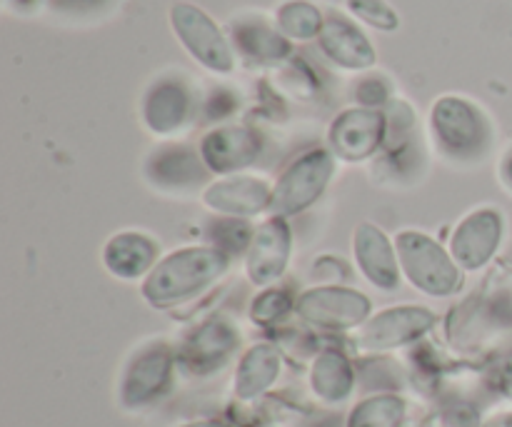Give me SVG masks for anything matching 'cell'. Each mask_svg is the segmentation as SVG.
<instances>
[{
  "instance_id": "7a4b0ae2",
  "label": "cell",
  "mask_w": 512,
  "mask_h": 427,
  "mask_svg": "<svg viewBox=\"0 0 512 427\" xmlns=\"http://www.w3.org/2000/svg\"><path fill=\"white\" fill-rule=\"evenodd\" d=\"M435 148L458 165L480 163L493 148V128L478 105L465 98H440L430 113Z\"/></svg>"
},
{
  "instance_id": "f546056e",
  "label": "cell",
  "mask_w": 512,
  "mask_h": 427,
  "mask_svg": "<svg viewBox=\"0 0 512 427\" xmlns=\"http://www.w3.org/2000/svg\"><path fill=\"white\" fill-rule=\"evenodd\" d=\"M493 427H512V418H505L503 423H495Z\"/></svg>"
},
{
  "instance_id": "484cf974",
  "label": "cell",
  "mask_w": 512,
  "mask_h": 427,
  "mask_svg": "<svg viewBox=\"0 0 512 427\" xmlns=\"http://www.w3.org/2000/svg\"><path fill=\"white\" fill-rule=\"evenodd\" d=\"M290 308H295V300L290 298L288 290L278 288V285H270V288H263L253 298V303H250V318H253V323L265 325L283 318Z\"/></svg>"
},
{
  "instance_id": "5bb4252c",
  "label": "cell",
  "mask_w": 512,
  "mask_h": 427,
  "mask_svg": "<svg viewBox=\"0 0 512 427\" xmlns=\"http://www.w3.org/2000/svg\"><path fill=\"white\" fill-rule=\"evenodd\" d=\"M385 140V118L378 110H345L330 128V148L345 163H360L380 150Z\"/></svg>"
},
{
  "instance_id": "4fadbf2b",
  "label": "cell",
  "mask_w": 512,
  "mask_h": 427,
  "mask_svg": "<svg viewBox=\"0 0 512 427\" xmlns=\"http://www.w3.org/2000/svg\"><path fill=\"white\" fill-rule=\"evenodd\" d=\"M435 325V315L420 305H395V308L380 310L378 315L368 318V323L360 325L358 343L363 348L385 350L398 348V345L413 343L423 338Z\"/></svg>"
},
{
  "instance_id": "7c38bea8",
  "label": "cell",
  "mask_w": 512,
  "mask_h": 427,
  "mask_svg": "<svg viewBox=\"0 0 512 427\" xmlns=\"http://www.w3.org/2000/svg\"><path fill=\"white\" fill-rule=\"evenodd\" d=\"M100 263L115 280H145L160 263V243L143 230H118L105 240Z\"/></svg>"
},
{
  "instance_id": "277c9868",
  "label": "cell",
  "mask_w": 512,
  "mask_h": 427,
  "mask_svg": "<svg viewBox=\"0 0 512 427\" xmlns=\"http://www.w3.org/2000/svg\"><path fill=\"white\" fill-rule=\"evenodd\" d=\"M335 175V155L315 148L298 155L273 183V203L268 215L293 218L313 208L328 190Z\"/></svg>"
},
{
  "instance_id": "30bf717a",
  "label": "cell",
  "mask_w": 512,
  "mask_h": 427,
  "mask_svg": "<svg viewBox=\"0 0 512 427\" xmlns=\"http://www.w3.org/2000/svg\"><path fill=\"white\" fill-rule=\"evenodd\" d=\"M353 260L360 275L380 293H395L403 283L398 248L383 228L370 220H360L353 230Z\"/></svg>"
},
{
  "instance_id": "ac0fdd59",
  "label": "cell",
  "mask_w": 512,
  "mask_h": 427,
  "mask_svg": "<svg viewBox=\"0 0 512 427\" xmlns=\"http://www.w3.org/2000/svg\"><path fill=\"white\" fill-rule=\"evenodd\" d=\"M238 345V330L228 318H210L185 343V360L195 370H213L225 363L230 353Z\"/></svg>"
},
{
  "instance_id": "4dcf8cb0",
  "label": "cell",
  "mask_w": 512,
  "mask_h": 427,
  "mask_svg": "<svg viewBox=\"0 0 512 427\" xmlns=\"http://www.w3.org/2000/svg\"><path fill=\"white\" fill-rule=\"evenodd\" d=\"M190 427H228V425H220V423H203V425H190Z\"/></svg>"
},
{
  "instance_id": "e0dca14e",
  "label": "cell",
  "mask_w": 512,
  "mask_h": 427,
  "mask_svg": "<svg viewBox=\"0 0 512 427\" xmlns=\"http://www.w3.org/2000/svg\"><path fill=\"white\" fill-rule=\"evenodd\" d=\"M190 115V95L178 80H160L145 93L143 120L155 135H170L185 125Z\"/></svg>"
},
{
  "instance_id": "3957f363",
  "label": "cell",
  "mask_w": 512,
  "mask_h": 427,
  "mask_svg": "<svg viewBox=\"0 0 512 427\" xmlns=\"http://www.w3.org/2000/svg\"><path fill=\"white\" fill-rule=\"evenodd\" d=\"M395 248H398L403 278L418 293L430 295V298H448L463 288L465 270L433 235L405 228L395 235Z\"/></svg>"
},
{
  "instance_id": "5b68a950",
  "label": "cell",
  "mask_w": 512,
  "mask_h": 427,
  "mask_svg": "<svg viewBox=\"0 0 512 427\" xmlns=\"http://www.w3.org/2000/svg\"><path fill=\"white\" fill-rule=\"evenodd\" d=\"M295 313L320 330H353L368 323L373 303L350 285H315L295 298Z\"/></svg>"
},
{
  "instance_id": "d4e9b609",
  "label": "cell",
  "mask_w": 512,
  "mask_h": 427,
  "mask_svg": "<svg viewBox=\"0 0 512 427\" xmlns=\"http://www.w3.org/2000/svg\"><path fill=\"white\" fill-rule=\"evenodd\" d=\"M278 23L293 38H313V35H320L325 25L318 10L308 3H288L280 8Z\"/></svg>"
},
{
  "instance_id": "ba28073f",
  "label": "cell",
  "mask_w": 512,
  "mask_h": 427,
  "mask_svg": "<svg viewBox=\"0 0 512 427\" xmlns=\"http://www.w3.org/2000/svg\"><path fill=\"white\" fill-rule=\"evenodd\" d=\"M290 255H293V228L288 218L268 215L255 228L250 248L245 253V275L255 288H270L288 273Z\"/></svg>"
},
{
  "instance_id": "52a82bcc",
  "label": "cell",
  "mask_w": 512,
  "mask_h": 427,
  "mask_svg": "<svg viewBox=\"0 0 512 427\" xmlns=\"http://www.w3.org/2000/svg\"><path fill=\"white\" fill-rule=\"evenodd\" d=\"M505 238V215L493 205H480L458 220L448 250L465 273H478L498 255Z\"/></svg>"
},
{
  "instance_id": "f1b7e54d",
  "label": "cell",
  "mask_w": 512,
  "mask_h": 427,
  "mask_svg": "<svg viewBox=\"0 0 512 427\" xmlns=\"http://www.w3.org/2000/svg\"><path fill=\"white\" fill-rule=\"evenodd\" d=\"M498 175H500V183L505 185V190L512 193V148L503 155V160H500Z\"/></svg>"
},
{
  "instance_id": "4316f807",
  "label": "cell",
  "mask_w": 512,
  "mask_h": 427,
  "mask_svg": "<svg viewBox=\"0 0 512 427\" xmlns=\"http://www.w3.org/2000/svg\"><path fill=\"white\" fill-rule=\"evenodd\" d=\"M350 8L360 20L370 23L373 28L380 30H395L398 28V15L393 13L388 3L383 0H350Z\"/></svg>"
},
{
  "instance_id": "8fae6325",
  "label": "cell",
  "mask_w": 512,
  "mask_h": 427,
  "mask_svg": "<svg viewBox=\"0 0 512 427\" xmlns=\"http://www.w3.org/2000/svg\"><path fill=\"white\" fill-rule=\"evenodd\" d=\"M170 20H173V28L178 33L180 43L190 50V55L198 63L215 70V73L233 70V53H230L228 43H225L218 25L203 10L188 3H178L173 13H170Z\"/></svg>"
},
{
  "instance_id": "d6986e66",
  "label": "cell",
  "mask_w": 512,
  "mask_h": 427,
  "mask_svg": "<svg viewBox=\"0 0 512 427\" xmlns=\"http://www.w3.org/2000/svg\"><path fill=\"white\" fill-rule=\"evenodd\" d=\"M320 45L343 68H368L375 63L373 45L345 18H330L320 30Z\"/></svg>"
},
{
  "instance_id": "ffe728a7",
  "label": "cell",
  "mask_w": 512,
  "mask_h": 427,
  "mask_svg": "<svg viewBox=\"0 0 512 427\" xmlns=\"http://www.w3.org/2000/svg\"><path fill=\"white\" fill-rule=\"evenodd\" d=\"M278 373V355L270 345H255L243 358V365L238 370V393L255 395L273 383Z\"/></svg>"
},
{
  "instance_id": "8992f818",
  "label": "cell",
  "mask_w": 512,
  "mask_h": 427,
  "mask_svg": "<svg viewBox=\"0 0 512 427\" xmlns=\"http://www.w3.org/2000/svg\"><path fill=\"white\" fill-rule=\"evenodd\" d=\"M143 175L153 190L178 198V195L203 193L213 173L205 168L200 150L168 143L150 150L143 163Z\"/></svg>"
},
{
  "instance_id": "2e32d148",
  "label": "cell",
  "mask_w": 512,
  "mask_h": 427,
  "mask_svg": "<svg viewBox=\"0 0 512 427\" xmlns=\"http://www.w3.org/2000/svg\"><path fill=\"white\" fill-rule=\"evenodd\" d=\"M170 378V348L163 340L143 345L128 365L123 383L125 403L140 405L148 403L150 398L165 388Z\"/></svg>"
},
{
  "instance_id": "83f0119b",
  "label": "cell",
  "mask_w": 512,
  "mask_h": 427,
  "mask_svg": "<svg viewBox=\"0 0 512 427\" xmlns=\"http://www.w3.org/2000/svg\"><path fill=\"white\" fill-rule=\"evenodd\" d=\"M313 275H315V278L325 280L328 285H343L345 280H348L345 265L340 263L338 258H330V255H323V258L315 260Z\"/></svg>"
},
{
  "instance_id": "6da1fadb",
  "label": "cell",
  "mask_w": 512,
  "mask_h": 427,
  "mask_svg": "<svg viewBox=\"0 0 512 427\" xmlns=\"http://www.w3.org/2000/svg\"><path fill=\"white\" fill-rule=\"evenodd\" d=\"M230 270V258L213 245H185L173 250L153 273L143 280L140 293L155 310H170L198 298L223 280Z\"/></svg>"
},
{
  "instance_id": "cb8c5ba5",
  "label": "cell",
  "mask_w": 512,
  "mask_h": 427,
  "mask_svg": "<svg viewBox=\"0 0 512 427\" xmlns=\"http://www.w3.org/2000/svg\"><path fill=\"white\" fill-rule=\"evenodd\" d=\"M403 403L398 398H375L355 410L350 427H400Z\"/></svg>"
},
{
  "instance_id": "9a60e30c",
  "label": "cell",
  "mask_w": 512,
  "mask_h": 427,
  "mask_svg": "<svg viewBox=\"0 0 512 427\" xmlns=\"http://www.w3.org/2000/svg\"><path fill=\"white\" fill-rule=\"evenodd\" d=\"M200 158L213 175H238L258 160L263 143L250 128L225 125L208 133L200 143Z\"/></svg>"
},
{
  "instance_id": "9c48e42d",
  "label": "cell",
  "mask_w": 512,
  "mask_h": 427,
  "mask_svg": "<svg viewBox=\"0 0 512 427\" xmlns=\"http://www.w3.org/2000/svg\"><path fill=\"white\" fill-rule=\"evenodd\" d=\"M200 203L218 218H258L270 213L273 203V185L258 175H225L210 180L208 188L200 193Z\"/></svg>"
},
{
  "instance_id": "603a6c76",
  "label": "cell",
  "mask_w": 512,
  "mask_h": 427,
  "mask_svg": "<svg viewBox=\"0 0 512 427\" xmlns=\"http://www.w3.org/2000/svg\"><path fill=\"white\" fill-rule=\"evenodd\" d=\"M235 40H238L240 48L248 55L258 60H280L288 55L290 45L280 38L278 33L268 28V25H243V28H235Z\"/></svg>"
},
{
  "instance_id": "44dd1931",
  "label": "cell",
  "mask_w": 512,
  "mask_h": 427,
  "mask_svg": "<svg viewBox=\"0 0 512 427\" xmlns=\"http://www.w3.org/2000/svg\"><path fill=\"white\" fill-rule=\"evenodd\" d=\"M313 383L318 395H325L330 400H343L350 393V385H353L350 365L338 353L320 355L313 370Z\"/></svg>"
},
{
  "instance_id": "7402d4cb",
  "label": "cell",
  "mask_w": 512,
  "mask_h": 427,
  "mask_svg": "<svg viewBox=\"0 0 512 427\" xmlns=\"http://www.w3.org/2000/svg\"><path fill=\"white\" fill-rule=\"evenodd\" d=\"M255 228L248 223V220L240 218H218L210 223L208 228V245L223 250L228 258H235V255L248 253L250 240H253Z\"/></svg>"
}]
</instances>
